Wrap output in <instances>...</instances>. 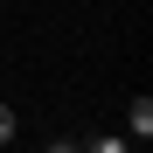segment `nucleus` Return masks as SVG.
<instances>
[{"label":"nucleus","mask_w":153,"mask_h":153,"mask_svg":"<svg viewBox=\"0 0 153 153\" xmlns=\"http://www.w3.org/2000/svg\"><path fill=\"white\" fill-rule=\"evenodd\" d=\"M125 139H153V97H132V111H125Z\"/></svg>","instance_id":"obj_1"},{"label":"nucleus","mask_w":153,"mask_h":153,"mask_svg":"<svg viewBox=\"0 0 153 153\" xmlns=\"http://www.w3.org/2000/svg\"><path fill=\"white\" fill-rule=\"evenodd\" d=\"M7 139H21V118H14V105H0V146Z\"/></svg>","instance_id":"obj_2"}]
</instances>
